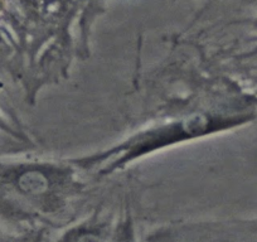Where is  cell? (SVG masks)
Listing matches in <instances>:
<instances>
[{"label":"cell","instance_id":"1","mask_svg":"<svg viewBox=\"0 0 257 242\" xmlns=\"http://www.w3.org/2000/svg\"><path fill=\"white\" fill-rule=\"evenodd\" d=\"M19 186L23 191L31 192V193H42L46 191L47 178L38 172H28L23 174L19 179Z\"/></svg>","mask_w":257,"mask_h":242}]
</instances>
